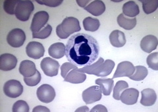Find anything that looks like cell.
<instances>
[{
	"label": "cell",
	"mask_w": 158,
	"mask_h": 112,
	"mask_svg": "<svg viewBox=\"0 0 158 112\" xmlns=\"http://www.w3.org/2000/svg\"><path fill=\"white\" fill-rule=\"evenodd\" d=\"M49 21V14L46 11H39L34 14L31 26V30L36 33L42 30Z\"/></svg>",
	"instance_id": "30bf717a"
},
{
	"label": "cell",
	"mask_w": 158,
	"mask_h": 112,
	"mask_svg": "<svg viewBox=\"0 0 158 112\" xmlns=\"http://www.w3.org/2000/svg\"><path fill=\"white\" fill-rule=\"evenodd\" d=\"M82 24L85 30L92 32L97 31L100 26V22L98 19L92 17H86L84 19Z\"/></svg>",
	"instance_id": "d4e9b609"
},
{
	"label": "cell",
	"mask_w": 158,
	"mask_h": 112,
	"mask_svg": "<svg viewBox=\"0 0 158 112\" xmlns=\"http://www.w3.org/2000/svg\"><path fill=\"white\" fill-rule=\"evenodd\" d=\"M19 0H6L3 3L4 11L9 14H14Z\"/></svg>",
	"instance_id": "4dcf8cb0"
},
{
	"label": "cell",
	"mask_w": 158,
	"mask_h": 112,
	"mask_svg": "<svg viewBox=\"0 0 158 112\" xmlns=\"http://www.w3.org/2000/svg\"><path fill=\"white\" fill-rule=\"evenodd\" d=\"M36 95L40 101L48 104L52 102L56 97V91L53 87L48 84L41 85L37 89Z\"/></svg>",
	"instance_id": "ba28073f"
},
{
	"label": "cell",
	"mask_w": 158,
	"mask_h": 112,
	"mask_svg": "<svg viewBox=\"0 0 158 112\" xmlns=\"http://www.w3.org/2000/svg\"><path fill=\"white\" fill-rule=\"evenodd\" d=\"M157 44V38L155 36L148 35L142 38L140 42V47L143 51L150 53L156 49Z\"/></svg>",
	"instance_id": "2e32d148"
},
{
	"label": "cell",
	"mask_w": 158,
	"mask_h": 112,
	"mask_svg": "<svg viewBox=\"0 0 158 112\" xmlns=\"http://www.w3.org/2000/svg\"><path fill=\"white\" fill-rule=\"evenodd\" d=\"M147 64L151 69L154 70H158V52H156L152 53L147 57Z\"/></svg>",
	"instance_id": "1f68e13d"
},
{
	"label": "cell",
	"mask_w": 158,
	"mask_h": 112,
	"mask_svg": "<svg viewBox=\"0 0 158 112\" xmlns=\"http://www.w3.org/2000/svg\"><path fill=\"white\" fill-rule=\"evenodd\" d=\"M135 71V67L131 62L124 61L118 64L117 70L113 77V79L117 77L131 76Z\"/></svg>",
	"instance_id": "7c38bea8"
},
{
	"label": "cell",
	"mask_w": 158,
	"mask_h": 112,
	"mask_svg": "<svg viewBox=\"0 0 158 112\" xmlns=\"http://www.w3.org/2000/svg\"><path fill=\"white\" fill-rule=\"evenodd\" d=\"M77 2L79 6H81L82 7H85L86 5L90 2V1H77Z\"/></svg>",
	"instance_id": "74e56055"
},
{
	"label": "cell",
	"mask_w": 158,
	"mask_h": 112,
	"mask_svg": "<svg viewBox=\"0 0 158 112\" xmlns=\"http://www.w3.org/2000/svg\"><path fill=\"white\" fill-rule=\"evenodd\" d=\"M115 67V62L107 59L106 61L103 58H100L97 62L81 68H78L80 71L84 74L95 75L98 77H106L111 74Z\"/></svg>",
	"instance_id": "7a4b0ae2"
},
{
	"label": "cell",
	"mask_w": 158,
	"mask_h": 112,
	"mask_svg": "<svg viewBox=\"0 0 158 112\" xmlns=\"http://www.w3.org/2000/svg\"><path fill=\"white\" fill-rule=\"evenodd\" d=\"M140 2L142 3L144 12L147 14L154 12L158 7L157 0H154V1H140Z\"/></svg>",
	"instance_id": "83f0119b"
},
{
	"label": "cell",
	"mask_w": 158,
	"mask_h": 112,
	"mask_svg": "<svg viewBox=\"0 0 158 112\" xmlns=\"http://www.w3.org/2000/svg\"><path fill=\"white\" fill-rule=\"evenodd\" d=\"M34 9V4L31 1L28 0L19 1L16 6L15 14L18 20L25 22L29 19Z\"/></svg>",
	"instance_id": "277c9868"
},
{
	"label": "cell",
	"mask_w": 158,
	"mask_h": 112,
	"mask_svg": "<svg viewBox=\"0 0 158 112\" xmlns=\"http://www.w3.org/2000/svg\"><path fill=\"white\" fill-rule=\"evenodd\" d=\"M52 32V27L48 24V25L44 26L41 30L38 32L32 33V38L35 39H46L51 35Z\"/></svg>",
	"instance_id": "f1b7e54d"
},
{
	"label": "cell",
	"mask_w": 158,
	"mask_h": 112,
	"mask_svg": "<svg viewBox=\"0 0 158 112\" xmlns=\"http://www.w3.org/2000/svg\"><path fill=\"white\" fill-rule=\"evenodd\" d=\"M41 74L38 70L36 71L35 75L29 77H24V81L25 84L29 87H34L37 85L41 81Z\"/></svg>",
	"instance_id": "f546056e"
},
{
	"label": "cell",
	"mask_w": 158,
	"mask_h": 112,
	"mask_svg": "<svg viewBox=\"0 0 158 112\" xmlns=\"http://www.w3.org/2000/svg\"><path fill=\"white\" fill-rule=\"evenodd\" d=\"M17 64V58L9 53H5L0 56V70L10 71L13 70Z\"/></svg>",
	"instance_id": "4fadbf2b"
},
{
	"label": "cell",
	"mask_w": 158,
	"mask_h": 112,
	"mask_svg": "<svg viewBox=\"0 0 158 112\" xmlns=\"http://www.w3.org/2000/svg\"><path fill=\"white\" fill-rule=\"evenodd\" d=\"M81 30L80 22L77 18L69 17H66L62 23L56 28V33L61 39H67L71 34Z\"/></svg>",
	"instance_id": "3957f363"
},
{
	"label": "cell",
	"mask_w": 158,
	"mask_h": 112,
	"mask_svg": "<svg viewBox=\"0 0 158 112\" xmlns=\"http://www.w3.org/2000/svg\"><path fill=\"white\" fill-rule=\"evenodd\" d=\"M26 40V35L24 32L19 28L11 30L8 33L7 41L8 44L15 48L21 47Z\"/></svg>",
	"instance_id": "8992f818"
},
{
	"label": "cell",
	"mask_w": 158,
	"mask_h": 112,
	"mask_svg": "<svg viewBox=\"0 0 158 112\" xmlns=\"http://www.w3.org/2000/svg\"><path fill=\"white\" fill-rule=\"evenodd\" d=\"M148 71L147 68L142 66H135V71L129 78L133 81H140L144 80L148 75Z\"/></svg>",
	"instance_id": "484cf974"
},
{
	"label": "cell",
	"mask_w": 158,
	"mask_h": 112,
	"mask_svg": "<svg viewBox=\"0 0 158 112\" xmlns=\"http://www.w3.org/2000/svg\"><path fill=\"white\" fill-rule=\"evenodd\" d=\"M117 23L120 27L125 30H130L134 28L136 25V18H129L123 14H120L117 17Z\"/></svg>",
	"instance_id": "cb8c5ba5"
},
{
	"label": "cell",
	"mask_w": 158,
	"mask_h": 112,
	"mask_svg": "<svg viewBox=\"0 0 158 112\" xmlns=\"http://www.w3.org/2000/svg\"><path fill=\"white\" fill-rule=\"evenodd\" d=\"M96 83L100 87L103 94L105 96H109L112 91L114 85L113 79L110 78H100L96 80Z\"/></svg>",
	"instance_id": "7402d4cb"
},
{
	"label": "cell",
	"mask_w": 158,
	"mask_h": 112,
	"mask_svg": "<svg viewBox=\"0 0 158 112\" xmlns=\"http://www.w3.org/2000/svg\"><path fill=\"white\" fill-rule=\"evenodd\" d=\"M29 106L27 102L24 100H18L13 106L12 111L13 112H28Z\"/></svg>",
	"instance_id": "d6a6232c"
},
{
	"label": "cell",
	"mask_w": 158,
	"mask_h": 112,
	"mask_svg": "<svg viewBox=\"0 0 158 112\" xmlns=\"http://www.w3.org/2000/svg\"><path fill=\"white\" fill-rule=\"evenodd\" d=\"M37 70L36 65L31 60H25L21 62L19 66V73L24 77H32L35 75Z\"/></svg>",
	"instance_id": "e0dca14e"
},
{
	"label": "cell",
	"mask_w": 158,
	"mask_h": 112,
	"mask_svg": "<svg viewBox=\"0 0 158 112\" xmlns=\"http://www.w3.org/2000/svg\"><path fill=\"white\" fill-rule=\"evenodd\" d=\"M85 9L90 13L92 15L98 17L106 11V6L102 1L100 0H96L85 7Z\"/></svg>",
	"instance_id": "d6986e66"
},
{
	"label": "cell",
	"mask_w": 158,
	"mask_h": 112,
	"mask_svg": "<svg viewBox=\"0 0 158 112\" xmlns=\"http://www.w3.org/2000/svg\"><path fill=\"white\" fill-rule=\"evenodd\" d=\"M40 67L44 74L49 77H54L58 74L60 65L56 60L50 57H46L40 62Z\"/></svg>",
	"instance_id": "52a82bcc"
},
{
	"label": "cell",
	"mask_w": 158,
	"mask_h": 112,
	"mask_svg": "<svg viewBox=\"0 0 158 112\" xmlns=\"http://www.w3.org/2000/svg\"><path fill=\"white\" fill-rule=\"evenodd\" d=\"M76 68H77V66H75V64H72V63L70 62L64 63L61 67V75L62 77L65 78L69 71Z\"/></svg>",
	"instance_id": "836d02e7"
},
{
	"label": "cell",
	"mask_w": 158,
	"mask_h": 112,
	"mask_svg": "<svg viewBox=\"0 0 158 112\" xmlns=\"http://www.w3.org/2000/svg\"><path fill=\"white\" fill-rule=\"evenodd\" d=\"M123 13L126 17L135 18L140 13L139 7L135 2L129 1L123 5Z\"/></svg>",
	"instance_id": "603a6c76"
},
{
	"label": "cell",
	"mask_w": 158,
	"mask_h": 112,
	"mask_svg": "<svg viewBox=\"0 0 158 112\" xmlns=\"http://www.w3.org/2000/svg\"><path fill=\"white\" fill-rule=\"evenodd\" d=\"M26 52L28 57L34 59H40L44 55L45 48L42 43L37 41H31L28 43Z\"/></svg>",
	"instance_id": "8fae6325"
},
{
	"label": "cell",
	"mask_w": 158,
	"mask_h": 112,
	"mask_svg": "<svg viewBox=\"0 0 158 112\" xmlns=\"http://www.w3.org/2000/svg\"><path fill=\"white\" fill-rule=\"evenodd\" d=\"M33 111L34 112H36V111H48V112H49V111H50V110H49L48 108H47L46 107H45V106H36L34 108Z\"/></svg>",
	"instance_id": "8d00e7d4"
},
{
	"label": "cell",
	"mask_w": 158,
	"mask_h": 112,
	"mask_svg": "<svg viewBox=\"0 0 158 112\" xmlns=\"http://www.w3.org/2000/svg\"><path fill=\"white\" fill-rule=\"evenodd\" d=\"M3 92L9 98H15L23 94V86L17 80H9L4 84Z\"/></svg>",
	"instance_id": "5b68a950"
},
{
	"label": "cell",
	"mask_w": 158,
	"mask_h": 112,
	"mask_svg": "<svg viewBox=\"0 0 158 112\" xmlns=\"http://www.w3.org/2000/svg\"><path fill=\"white\" fill-rule=\"evenodd\" d=\"M110 41L115 47H122L125 45L126 37L125 33L118 30H113L110 35Z\"/></svg>",
	"instance_id": "ffe728a7"
},
{
	"label": "cell",
	"mask_w": 158,
	"mask_h": 112,
	"mask_svg": "<svg viewBox=\"0 0 158 112\" xmlns=\"http://www.w3.org/2000/svg\"><path fill=\"white\" fill-rule=\"evenodd\" d=\"M91 112H94V111H104V112H107V110L105 106H103V105H97L95 107H94V108L90 110Z\"/></svg>",
	"instance_id": "d590c367"
},
{
	"label": "cell",
	"mask_w": 158,
	"mask_h": 112,
	"mask_svg": "<svg viewBox=\"0 0 158 112\" xmlns=\"http://www.w3.org/2000/svg\"><path fill=\"white\" fill-rule=\"evenodd\" d=\"M86 74L79 71L77 67L68 72V74L64 78V81L73 84H79L83 83L86 80Z\"/></svg>",
	"instance_id": "9a60e30c"
},
{
	"label": "cell",
	"mask_w": 158,
	"mask_h": 112,
	"mask_svg": "<svg viewBox=\"0 0 158 112\" xmlns=\"http://www.w3.org/2000/svg\"><path fill=\"white\" fill-rule=\"evenodd\" d=\"M66 46L63 43H55L49 47L48 54L51 57L59 59L65 55Z\"/></svg>",
	"instance_id": "44dd1931"
},
{
	"label": "cell",
	"mask_w": 158,
	"mask_h": 112,
	"mask_svg": "<svg viewBox=\"0 0 158 112\" xmlns=\"http://www.w3.org/2000/svg\"><path fill=\"white\" fill-rule=\"evenodd\" d=\"M36 2L41 5H45V6L48 7H56L60 6L63 3V1L62 0H59V1H57V0H48V1H45V0H44V1H38V0L37 1L36 0Z\"/></svg>",
	"instance_id": "e575fe53"
},
{
	"label": "cell",
	"mask_w": 158,
	"mask_h": 112,
	"mask_svg": "<svg viewBox=\"0 0 158 112\" xmlns=\"http://www.w3.org/2000/svg\"><path fill=\"white\" fill-rule=\"evenodd\" d=\"M139 96V91L136 89H127L123 91L120 96V100L127 105L135 104Z\"/></svg>",
	"instance_id": "5bb4252c"
},
{
	"label": "cell",
	"mask_w": 158,
	"mask_h": 112,
	"mask_svg": "<svg viewBox=\"0 0 158 112\" xmlns=\"http://www.w3.org/2000/svg\"><path fill=\"white\" fill-rule=\"evenodd\" d=\"M65 46L67 60L77 67H85L93 64L100 52L97 40L86 33H78L72 36Z\"/></svg>",
	"instance_id": "6da1fadb"
},
{
	"label": "cell",
	"mask_w": 158,
	"mask_h": 112,
	"mask_svg": "<svg viewBox=\"0 0 158 112\" xmlns=\"http://www.w3.org/2000/svg\"><path fill=\"white\" fill-rule=\"evenodd\" d=\"M102 91L100 86H92L82 92V99L86 104H91L102 98Z\"/></svg>",
	"instance_id": "9c48e42d"
},
{
	"label": "cell",
	"mask_w": 158,
	"mask_h": 112,
	"mask_svg": "<svg viewBox=\"0 0 158 112\" xmlns=\"http://www.w3.org/2000/svg\"><path fill=\"white\" fill-rule=\"evenodd\" d=\"M142 98L140 104L144 106H153L156 102L157 95L156 91L152 89H145L142 91Z\"/></svg>",
	"instance_id": "ac0fdd59"
},
{
	"label": "cell",
	"mask_w": 158,
	"mask_h": 112,
	"mask_svg": "<svg viewBox=\"0 0 158 112\" xmlns=\"http://www.w3.org/2000/svg\"><path fill=\"white\" fill-rule=\"evenodd\" d=\"M128 88V84L125 81H118L113 89V98L117 100H120V96L123 91Z\"/></svg>",
	"instance_id": "4316f807"
}]
</instances>
